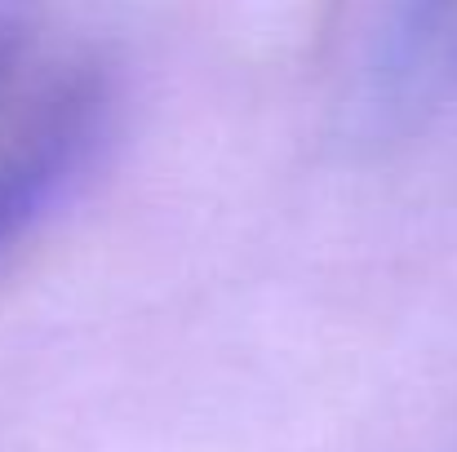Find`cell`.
I'll return each mask as SVG.
<instances>
[{
  "label": "cell",
  "mask_w": 457,
  "mask_h": 452,
  "mask_svg": "<svg viewBox=\"0 0 457 452\" xmlns=\"http://www.w3.org/2000/svg\"><path fill=\"white\" fill-rule=\"evenodd\" d=\"M107 85L94 71L58 80L0 143V253L22 240L85 173L107 134Z\"/></svg>",
  "instance_id": "obj_1"
}]
</instances>
